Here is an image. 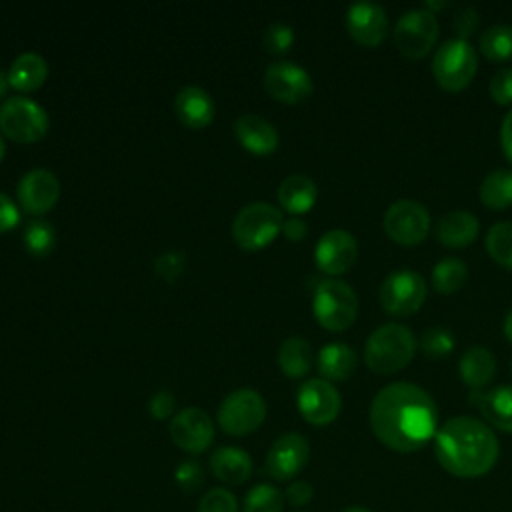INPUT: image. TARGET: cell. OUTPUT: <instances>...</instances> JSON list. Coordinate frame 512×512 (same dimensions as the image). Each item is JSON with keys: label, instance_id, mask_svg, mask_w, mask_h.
I'll list each match as a JSON object with an SVG mask.
<instances>
[{"label": "cell", "instance_id": "1", "mask_svg": "<svg viewBox=\"0 0 512 512\" xmlns=\"http://www.w3.org/2000/svg\"><path fill=\"white\" fill-rule=\"evenodd\" d=\"M438 408L434 398L412 382H390L370 404V426L376 438L396 452H414L436 436Z\"/></svg>", "mask_w": 512, "mask_h": 512}, {"label": "cell", "instance_id": "2", "mask_svg": "<svg viewBox=\"0 0 512 512\" xmlns=\"http://www.w3.org/2000/svg\"><path fill=\"white\" fill-rule=\"evenodd\" d=\"M434 452L446 472L458 478H478L496 464L500 446L492 428L482 420L454 416L436 430Z\"/></svg>", "mask_w": 512, "mask_h": 512}, {"label": "cell", "instance_id": "3", "mask_svg": "<svg viewBox=\"0 0 512 512\" xmlns=\"http://www.w3.org/2000/svg\"><path fill=\"white\" fill-rule=\"evenodd\" d=\"M416 352V338L410 328L398 322L378 326L364 344V360L378 374H392L404 368Z\"/></svg>", "mask_w": 512, "mask_h": 512}, {"label": "cell", "instance_id": "4", "mask_svg": "<svg viewBox=\"0 0 512 512\" xmlns=\"http://www.w3.org/2000/svg\"><path fill=\"white\" fill-rule=\"evenodd\" d=\"M312 312L318 324L326 330H346L356 320L358 296L348 282L338 278H326L314 290Z\"/></svg>", "mask_w": 512, "mask_h": 512}, {"label": "cell", "instance_id": "5", "mask_svg": "<svg viewBox=\"0 0 512 512\" xmlns=\"http://www.w3.org/2000/svg\"><path fill=\"white\" fill-rule=\"evenodd\" d=\"M284 216L280 208L268 202H250L238 210L232 220V236L244 250L268 246L282 230Z\"/></svg>", "mask_w": 512, "mask_h": 512}, {"label": "cell", "instance_id": "6", "mask_svg": "<svg viewBox=\"0 0 512 512\" xmlns=\"http://www.w3.org/2000/svg\"><path fill=\"white\" fill-rule=\"evenodd\" d=\"M478 68L474 46L466 38L444 40L432 58V74L446 90H460L470 84Z\"/></svg>", "mask_w": 512, "mask_h": 512}, {"label": "cell", "instance_id": "7", "mask_svg": "<svg viewBox=\"0 0 512 512\" xmlns=\"http://www.w3.org/2000/svg\"><path fill=\"white\" fill-rule=\"evenodd\" d=\"M46 110L28 96H10L0 106V130L14 142L30 144L48 132Z\"/></svg>", "mask_w": 512, "mask_h": 512}, {"label": "cell", "instance_id": "8", "mask_svg": "<svg viewBox=\"0 0 512 512\" xmlns=\"http://www.w3.org/2000/svg\"><path fill=\"white\" fill-rule=\"evenodd\" d=\"M266 418V402L260 392L240 388L230 392L218 408V426L230 436H244L260 428Z\"/></svg>", "mask_w": 512, "mask_h": 512}, {"label": "cell", "instance_id": "9", "mask_svg": "<svg viewBox=\"0 0 512 512\" xmlns=\"http://www.w3.org/2000/svg\"><path fill=\"white\" fill-rule=\"evenodd\" d=\"M426 280L410 268L392 270L380 284V304L388 314H414L426 300Z\"/></svg>", "mask_w": 512, "mask_h": 512}, {"label": "cell", "instance_id": "10", "mask_svg": "<svg viewBox=\"0 0 512 512\" xmlns=\"http://www.w3.org/2000/svg\"><path fill=\"white\" fill-rule=\"evenodd\" d=\"M438 38L436 14L428 8H410L394 24V44L408 58L428 54Z\"/></svg>", "mask_w": 512, "mask_h": 512}, {"label": "cell", "instance_id": "11", "mask_svg": "<svg viewBox=\"0 0 512 512\" xmlns=\"http://www.w3.org/2000/svg\"><path fill=\"white\" fill-rule=\"evenodd\" d=\"M382 224L394 242L412 246L426 238L430 230V214L422 202L400 198L386 208Z\"/></svg>", "mask_w": 512, "mask_h": 512}, {"label": "cell", "instance_id": "12", "mask_svg": "<svg viewBox=\"0 0 512 512\" xmlns=\"http://www.w3.org/2000/svg\"><path fill=\"white\" fill-rule=\"evenodd\" d=\"M262 82L272 98L286 104L304 102L314 90L312 76L302 66L290 60H276L268 64Z\"/></svg>", "mask_w": 512, "mask_h": 512}, {"label": "cell", "instance_id": "13", "mask_svg": "<svg viewBox=\"0 0 512 512\" xmlns=\"http://www.w3.org/2000/svg\"><path fill=\"white\" fill-rule=\"evenodd\" d=\"M296 404L306 422L314 426H324L336 420L342 400L334 384L324 378H310L300 384Z\"/></svg>", "mask_w": 512, "mask_h": 512}, {"label": "cell", "instance_id": "14", "mask_svg": "<svg viewBox=\"0 0 512 512\" xmlns=\"http://www.w3.org/2000/svg\"><path fill=\"white\" fill-rule=\"evenodd\" d=\"M16 194L24 212L42 216L56 206L60 198V182L52 170L32 168L20 178Z\"/></svg>", "mask_w": 512, "mask_h": 512}, {"label": "cell", "instance_id": "15", "mask_svg": "<svg viewBox=\"0 0 512 512\" xmlns=\"http://www.w3.org/2000/svg\"><path fill=\"white\" fill-rule=\"evenodd\" d=\"M172 442L188 454L204 452L214 440V422L200 408H184L170 420Z\"/></svg>", "mask_w": 512, "mask_h": 512}, {"label": "cell", "instance_id": "16", "mask_svg": "<svg viewBox=\"0 0 512 512\" xmlns=\"http://www.w3.org/2000/svg\"><path fill=\"white\" fill-rule=\"evenodd\" d=\"M310 458L308 440L298 432L282 434L266 454V472L274 480L294 478Z\"/></svg>", "mask_w": 512, "mask_h": 512}, {"label": "cell", "instance_id": "17", "mask_svg": "<svg viewBox=\"0 0 512 512\" xmlns=\"http://www.w3.org/2000/svg\"><path fill=\"white\" fill-rule=\"evenodd\" d=\"M356 254H358L356 238L348 230L334 228L322 234L320 240L316 242L314 262L318 270L330 276H338L354 264Z\"/></svg>", "mask_w": 512, "mask_h": 512}, {"label": "cell", "instance_id": "18", "mask_svg": "<svg viewBox=\"0 0 512 512\" xmlns=\"http://www.w3.org/2000/svg\"><path fill=\"white\" fill-rule=\"evenodd\" d=\"M346 28L358 44L376 46L388 28L386 10L374 0H358L346 10Z\"/></svg>", "mask_w": 512, "mask_h": 512}, {"label": "cell", "instance_id": "19", "mask_svg": "<svg viewBox=\"0 0 512 512\" xmlns=\"http://www.w3.org/2000/svg\"><path fill=\"white\" fill-rule=\"evenodd\" d=\"M234 134L242 148L252 154H270L278 148V132L272 122L258 114H240L234 122Z\"/></svg>", "mask_w": 512, "mask_h": 512}, {"label": "cell", "instance_id": "20", "mask_svg": "<svg viewBox=\"0 0 512 512\" xmlns=\"http://www.w3.org/2000/svg\"><path fill=\"white\" fill-rule=\"evenodd\" d=\"M174 110L178 120L192 130L208 126L216 112L212 96L200 86L180 88L174 98Z\"/></svg>", "mask_w": 512, "mask_h": 512}, {"label": "cell", "instance_id": "21", "mask_svg": "<svg viewBox=\"0 0 512 512\" xmlns=\"http://www.w3.org/2000/svg\"><path fill=\"white\" fill-rule=\"evenodd\" d=\"M470 398L494 428L502 432H512V386L510 384L494 386L486 392L474 390Z\"/></svg>", "mask_w": 512, "mask_h": 512}, {"label": "cell", "instance_id": "22", "mask_svg": "<svg viewBox=\"0 0 512 512\" xmlns=\"http://www.w3.org/2000/svg\"><path fill=\"white\" fill-rule=\"evenodd\" d=\"M480 230L478 218L468 210H450L436 222V238L444 246L462 248L476 240Z\"/></svg>", "mask_w": 512, "mask_h": 512}, {"label": "cell", "instance_id": "23", "mask_svg": "<svg viewBox=\"0 0 512 512\" xmlns=\"http://www.w3.org/2000/svg\"><path fill=\"white\" fill-rule=\"evenodd\" d=\"M212 474L224 484H244L252 474L250 454L236 446H222L210 456Z\"/></svg>", "mask_w": 512, "mask_h": 512}, {"label": "cell", "instance_id": "24", "mask_svg": "<svg viewBox=\"0 0 512 512\" xmlns=\"http://www.w3.org/2000/svg\"><path fill=\"white\" fill-rule=\"evenodd\" d=\"M316 198H318L316 182L306 174H290L278 186L280 206L294 216L306 214L316 204Z\"/></svg>", "mask_w": 512, "mask_h": 512}, {"label": "cell", "instance_id": "25", "mask_svg": "<svg viewBox=\"0 0 512 512\" xmlns=\"http://www.w3.org/2000/svg\"><path fill=\"white\" fill-rule=\"evenodd\" d=\"M48 76L46 60L36 52H22L8 68V84L18 92L38 90Z\"/></svg>", "mask_w": 512, "mask_h": 512}, {"label": "cell", "instance_id": "26", "mask_svg": "<svg viewBox=\"0 0 512 512\" xmlns=\"http://www.w3.org/2000/svg\"><path fill=\"white\" fill-rule=\"evenodd\" d=\"M460 378L464 384H468L472 390H480L482 386L490 384V380L496 374V360L492 352L486 346H470L460 356Z\"/></svg>", "mask_w": 512, "mask_h": 512}, {"label": "cell", "instance_id": "27", "mask_svg": "<svg viewBox=\"0 0 512 512\" xmlns=\"http://www.w3.org/2000/svg\"><path fill=\"white\" fill-rule=\"evenodd\" d=\"M356 352L344 342H330L320 348L318 352V372L324 380H344L356 368Z\"/></svg>", "mask_w": 512, "mask_h": 512}, {"label": "cell", "instance_id": "28", "mask_svg": "<svg viewBox=\"0 0 512 512\" xmlns=\"http://www.w3.org/2000/svg\"><path fill=\"white\" fill-rule=\"evenodd\" d=\"M278 366L288 378H302L312 368V346L300 336L286 338L278 348Z\"/></svg>", "mask_w": 512, "mask_h": 512}, {"label": "cell", "instance_id": "29", "mask_svg": "<svg viewBox=\"0 0 512 512\" xmlns=\"http://www.w3.org/2000/svg\"><path fill=\"white\" fill-rule=\"evenodd\" d=\"M480 200L494 208L502 210L512 204V170L510 168H496L488 172L478 188Z\"/></svg>", "mask_w": 512, "mask_h": 512}, {"label": "cell", "instance_id": "30", "mask_svg": "<svg viewBox=\"0 0 512 512\" xmlns=\"http://www.w3.org/2000/svg\"><path fill=\"white\" fill-rule=\"evenodd\" d=\"M466 278H468V264L454 256H446L438 260L432 268V284L442 294L456 292L458 288L464 286Z\"/></svg>", "mask_w": 512, "mask_h": 512}, {"label": "cell", "instance_id": "31", "mask_svg": "<svg viewBox=\"0 0 512 512\" xmlns=\"http://www.w3.org/2000/svg\"><path fill=\"white\" fill-rule=\"evenodd\" d=\"M480 52L496 62H504L512 58V26L508 24H492L482 30L478 38Z\"/></svg>", "mask_w": 512, "mask_h": 512}, {"label": "cell", "instance_id": "32", "mask_svg": "<svg viewBox=\"0 0 512 512\" xmlns=\"http://www.w3.org/2000/svg\"><path fill=\"white\" fill-rule=\"evenodd\" d=\"M486 250L490 256L506 268H512V222L502 220L488 228Z\"/></svg>", "mask_w": 512, "mask_h": 512}, {"label": "cell", "instance_id": "33", "mask_svg": "<svg viewBox=\"0 0 512 512\" xmlns=\"http://www.w3.org/2000/svg\"><path fill=\"white\" fill-rule=\"evenodd\" d=\"M284 496L272 484H256L244 496L242 512H282Z\"/></svg>", "mask_w": 512, "mask_h": 512}, {"label": "cell", "instance_id": "34", "mask_svg": "<svg viewBox=\"0 0 512 512\" xmlns=\"http://www.w3.org/2000/svg\"><path fill=\"white\" fill-rule=\"evenodd\" d=\"M22 238H24V244H26L30 254L46 256L54 248L56 232L50 226V222H46V220H32L24 228Z\"/></svg>", "mask_w": 512, "mask_h": 512}, {"label": "cell", "instance_id": "35", "mask_svg": "<svg viewBox=\"0 0 512 512\" xmlns=\"http://www.w3.org/2000/svg\"><path fill=\"white\" fill-rule=\"evenodd\" d=\"M422 350L428 354V356H446L454 350L456 342H454V334L446 328H428L424 330L422 334Z\"/></svg>", "mask_w": 512, "mask_h": 512}, {"label": "cell", "instance_id": "36", "mask_svg": "<svg viewBox=\"0 0 512 512\" xmlns=\"http://www.w3.org/2000/svg\"><path fill=\"white\" fill-rule=\"evenodd\" d=\"M262 42H264V48L272 54L288 52L290 46L294 44V30L284 22H274L264 30Z\"/></svg>", "mask_w": 512, "mask_h": 512}, {"label": "cell", "instance_id": "37", "mask_svg": "<svg viewBox=\"0 0 512 512\" xmlns=\"http://www.w3.org/2000/svg\"><path fill=\"white\" fill-rule=\"evenodd\" d=\"M198 512H238V502L230 490L212 488L200 498Z\"/></svg>", "mask_w": 512, "mask_h": 512}, {"label": "cell", "instance_id": "38", "mask_svg": "<svg viewBox=\"0 0 512 512\" xmlns=\"http://www.w3.org/2000/svg\"><path fill=\"white\" fill-rule=\"evenodd\" d=\"M490 96L498 104H512V66H504L490 78Z\"/></svg>", "mask_w": 512, "mask_h": 512}, {"label": "cell", "instance_id": "39", "mask_svg": "<svg viewBox=\"0 0 512 512\" xmlns=\"http://www.w3.org/2000/svg\"><path fill=\"white\" fill-rule=\"evenodd\" d=\"M174 476H176L178 486H180L182 490H186V492L196 490V488L204 482V472H202L200 464L194 462V460H184V462H180V466L176 468V474H174Z\"/></svg>", "mask_w": 512, "mask_h": 512}, {"label": "cell", "instance_id": "40", "mask_svg": "<svg viewBox=\"0 0 512 512\" xmlns=\"http://www.w3.org/2000/svg\"><path fill=\"white\" fill-rule=\"evenodd\" d=\"M182 266H184V254H180V252L160 254L154 262V268H156L158 276H162L164 280L178 278L180 272H182Z\"/></svg>", "mask_w": 512, "mask_h": 512}, {"label": "cell", "instance_id": "41", "mask_svg": "<svg viewBox=\"0 0 512 512\" xmlns=\"http://www.w3.org/2000/svg\"><path fill=\"white\" fill-rule=\"evenodd\" d=\"M174 404H176L174 394L168 392V390H160V392H156V394L150 398L148 410H150V414H152L156 420H164V418H168V416L174 412Z\"/></svg>", "mask_w": 512, "mask_h": 512}, {"label": "cell", "instance_id": "42", "mask_svg": "<svg viewBox=\"0 0 512 512\" xmlns=\"http://www.w3.org/2000/svg\"><path fill=\"white\" fill-rule=\"evenodd\" d=\"M478 22H480L478 10H476L474 6H464V8L456 14V18H454V28H456V32L460 34V38H466V36H470V34L476 30Z\"/></svg>", "mask_w": 512, "mask_h": 512}, {"label": "cell", "instance_id": "43", "mask_svg": "<svg viewBox=\"0 0 512 512\" xmlns=\"http://www.w3.org/2000/svg\"><path fill=\"white\" fill-rule=\"evenodd\" d=\"M20 222L18 206L8 198L4 192H0V232L12 230Z\"/></svg>", "mask_w": 512, "mask_h": 512}, {"label": "cell", "instance_id": "44", "mask_svg": "<svg viewBox=\"0 0 512 512\" xmlns=\"http://www.w3.org/2000/svg\"><path fill=\"white\" fill-rule=\"evenodd\" d=\"M314 496V490L308 482L304 480H296L288 486L286 490V500L292 504V506H306Z\"/></svg>", "mask_w": 512, "mask_h": 512}, {"label": "cell", "instance_id": "45", "mask_svg": "<svg viewBox=\"0 0 512 512\" xmlns=\"http://www.w3.org/2000/svg\"><path fill=\"white\" fill-rule=\"evenodd\" d=\"M306 232H308L306 222L300 220V218H296V216L284 220V224H282V234H284L288 240H292V242H300V240L306 236Z\"/></svg>", "mask_w": 512, "mask_h": 512}, {"label": "cell", "instance_id": "46", "mask_svg": "<svg viewBox=\"0 0 512 512\" xmlns=\"http://www.w3.org/2000/svg\"><path fill=\"white\" fill-rule=\"evenodd\" d=\"M500 142H502V150L504 154L512 160V110L506 112V116L502 118V126H500Z\"/></svg>", "mask_w": 512, "mask_h": 512}, {"label": "cell", "instance_id": "47", "mask_svg": "<svg viewBox=\"0 0 512 512\" xmlns=\"http://www.w3.org/2000/svg\"><path fill=\"white\" fill-rule=\"evenodd\" d=\"M504 334H506V338L512 342V306L508 308V312H506V316H504Z\"/></svg>", "mask_w": 512, "mask_h": 512}, {"label": "cell", "instance_id": "48", "mask_svg": "<svg viewBox=\"0 0 512 512\" xmlns=\"http://www.w3.org/2000/svg\"><path fill=\"white\" fill-rule=\"evenodd\" d=\"M450 2L448 0H426V6L424 8H428L430 12H434V10H442V8H446Z\"/></svg>", "mask_w": 512, "mask_h": 512}, {"label": "cell", "instance_id": "49", "mask_svg": "<svg viewBox=\"0 0 512 512\" xmlns=\"http://www.w3.org/2000/svg\"><path fill=\"white\" fill-rule=\"evenodd\" d=\"M8 86H10V84H8V74H6V72L0 68V98L6 94Z\"/></svg>", "mask_w": 512, "mask_h": 512}, {"label": "cell", "instance_id": "50", "mask_svg": "<svg viewBox=\"0 0 512 512\" xmlns=\"http://www.w3.org/2000/svg\"><path fill=\"white\" fill-rule=\"evenodd\" d=\"M4 154H6V142H4V138H2V134H0V162H2Z\"/></svg>", "mask_w": 512, "mask_h": 512}, {"label": "cell", "instance_id": "51", "mask_svg": "<svg viewBox=\"0 0 512 512\" xmlns=\"http://www.w3.org/2000/svg\"><path fill=\"white\" fill-rule=\"evenodd\" d=\"M344 512H370V510L364 506H352V508H346Z\"/></svg>", "mask_w": 512, "mask_h": 512}, {"label": "cell", "instance_id": "52", "mask_svg": "<svg viewBox=\"0 0 512 512\" xmlns=\"http://www.w3.org/2000/svg\"><path fill=\"white\" fill-rule=\"evenodd\" d=\"M510 368H512V362H510Z\"/></svg>", "mask_w": 512, "mask_h": 512}]
</instances>
